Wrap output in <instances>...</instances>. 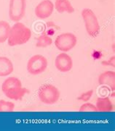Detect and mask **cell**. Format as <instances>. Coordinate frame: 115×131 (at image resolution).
Segmentation results:
<instances>
[{
    "instance_id": "cell-11",
    "label": "cell",
    "mask_w": 115,
    "mask_h": 131,
    "mask_svg": "<svg viewBox=\"0 0 115 131\" xmlns=\"http://www.w3.org/2000/svg\"><path fill=\"white\" fill-rule=\"evenodd\" d=\"M14 66L10 59L6 57H0V77H6L13 73Z\"/></svg>"
},
{
    "instance_id": "cell-17",
    "label": "cell",
    "mask_w": 115,
    "mask_h": 131,
    "mask_svg": "<svg viewBox=\"0 0 115 131\" xmlns=\"http://www.w3.org/2000/svg\"><path fill=\"white\" fill-rule=\"evenodd\" d=\"M79 112H97L96 106L91 103H85L80 106Z\"/></svg>"
},
{
    "instance_id": "cell-9",
    "label": "cell",
    "mask_w": 115,
    "mask_h": 131,
    "mask_svg": "<svg viewBox=\"0 0 115 131\" xmlns=\"http://www.w3.org/2000/svg\"><path fill=\"white\" fill-rule=\"evenodd\" d=\"M55 65L57 70L60 72H69L73 67L72 58L66 52H62L56 57Z\"/></svg>"
},
{
    "instance_id": "cell-6",
    "label": "cell",
    "mask_w": 115,
    "mask_h": 131,
    "mask_svg": "<svg viewBox=\"0 0 115 131\" xmlns=\"http://www.w3.org/2000/svg\"><path fill=\"white\" fill-rule=\"evenodd\" d=\"M77 38L72 33H64L57 36L55 40V46L60 51L67 52L77 45Z\"/></svg>"
},
{
    "instance_id": "cell-13",
    "label": "cell",
    "mask_w": 115,
    "mask_h": 131,
    "mask_svg": "<svg viewBox=\"0 0 115 131\" xmlns=\"http://www.w3.org/2000/svg\"><path fill=\"white\" fill-rule=\"evenodd\" d=\"M54 7L59 13H73L74 12V8L69 0H56Z\"/></svg>"
},
{
    "instance_id": "cell-18",
    "label": "cell",
    "mask_w": 115,
    "mask_h": 131,
    "mask_svg": "<svg viewBox=\"0 0 115 131\" xmlns=\"http://www.w3.org/2000/svg\"><path fill=\"white\" fill-rule=\"evenodd\" d=\"M93 94V90H90V91H87L86 92H84L82 93L78 97V100L79 101H82V102H88L90 99H91L92 96Z\"/></svg>"
},
{
    "instance_id": "cell-15",
    "label": "cell",
    "mask_w": 115,
    "mask_h": 131,
    "mask_svg": "<svg viewBox=\"0 0 115 131\" xmlns=\"http://www.w3.org/2000/svg\"><path fill=\"white\" fill-rule=\"evenodd\" d=\"M52 43V39L47 34H44L39 36L37 39L36 47H47Z\"/></svg>"
},
{
    "instance_id": "cell-5",
    "label": "cell",
    "mask_w": 115,
    "mask_h": 131,
    "mask_svg": "<svg viewBox=\"0 0 115 131\" xmlns=\"http://www.w3.org/2000/svg\"><path fill=\"white\" fill-rule=\"evenodd\" d=\"M47 65V60L44 56L40 54L34 55L28 61L27 70L31 75H37L46 70Z\"/></svg>"
},
{
    "instance_id": "cell-1",
    "label": "cell",
    "mask_w": 115,
    "mask_h": 131,
    "mask_svg": "<svg viewBox=\"0 0 115 131\" xmlns=\"http://www.w3.org/2000/svg\"><path fill=\"white\" fill-rule=\"evenodd\" d=\"M2 91L4 96L10 99L18 101L29 93V91L22 86L20 79L15 77H10L3 82L2 85Z\"/></svg>"
},
{
    "instance_id": "cell-3",
    "label": "cell",
    "mask_w": 115,
    "mask_h": 131,
    "mask_svg": "<svg viewBox=\"0 0 115 131\" xmlns=\"http://www.w3.org/2000/svg\"><path fill=\"white\" fill-rule=\"evenodd\" d=\"M82 16L85 22L87 33L90 37L95 38L100 34V25L98 18L94 12L89 8H85L82 11Z\"/></svg>"
},
{
    "instance_id": "cell-2",
    "label": "cell",
    "mask_w": 115,
    "mask_h": 131,
    "mask_svg": "<svg viewBox=\"0 0 115 131\" xmlns=\"http://www.w3.org/2000/svg\"><path fill=\"white\" fill-rule=\"evenodd\" d=\"M31 37V31L23 23L15 22L10 28L7 43L10 47H15L26 43Z\"/></svg>"
},
{
    "instance_id": "cell-14",
    "label": "cell",
    "mask_w": 115,
    "mask_h": 131,
    "mask_svg": "<svg viewBox=\"0 0 115 131\" xmlns=\"http://www.w3.org/2000/svg\"><path fill=\"white\" fill-rule=\"evenodd\" d=\"M11 27L7 22L1 20L0 21V43H4L7 41L10 35Z\"/></svg>"
},
{
    "instance_id": "cell-4",
    "label": "cell",
    "mask_w": 115,
    "mask_h": 131,
    "mask_svg": "<svg viewBox=\"0 0 115 131\" xmlns=\"http://www.w3.org/2000/svg\"><path fill=\"white\" fill-rule=\"evenodd\" d=\"M39 99L41 102L52 105L59 100L60 93L58 89L52 84H44L39 89Z\"/></svg>"
},
{
    "instance_id": "cell-8",
    "label": "cell",
    "mask_w": 115,
    "mask_h": 131,
    "mask_svg": "<svg viewBox=\"0 0 115 131\" xmlns=\"http://www.w3.org/2000/svg\"><path fill=\"white\" fill-rule=\"evenodd\" d=\"M54 10V4L50 0H43L35 8V15L39 19H46L51 15Z\"/></svg>"
},
{
    "instance_id": "cell-19",
    "label": "cell",
    "mask_w": 115,
    "mask_h": 131,
    "mask_svg": "<svg viewBox=\"0 0 115 131\" xmlns=\"http://www.w3.org/2000/svg\"><path fill=\"white\" fill-rule=\"evenodd\" d=\"M114 57H112L108 61H103L102 62L103 65H108V66H112L114 67Z\"/></svg>"
},
{
    "instance_id": "cell-12",
    "label": "cell",
    "mask_w": 115,
    "mask_h": 131,
    "mask_svg": "<svg viewBox=\"0 0 115 131\" xmlns=\"http://www.w3.org/2000/svg\"><path fill=\"white\" fill-rule=\"evenodd\" d=\"M95 106L99 112H111L114 110V104L109 97L98 98Z\"/></svg>"
},
{
    "instance_id": "cell-7",
    "label": "cell",
    "mask_w": 115,
    "mask_h": 131,
    "mask_svg": "<svg viewBox=\"0 0 115 131\" xmlns=\"http://www.w3.org/2000/svg\"><path fill=\"white\" fill-rule=\"evenodd\" d=\"M26 0H10L9 17L13 22H19L25 15Z\"/></svg>"
},
{
    "instance_id": "cell-16",
    "label": "cell",
    "mask_w": 115,
    "mask_h": 131,
    "mask_svg": "<svg viewBox=\"0 0 115 131\" xmlns=\"http://www.w3.org/2000/svg\"><path fill=\"white\" fill-rule=\"evenodd\" d=\"M15 110V104L4 99L0 100V112H11Z\"/></svg>"
},
{
    "instance_id": "cell-10",
    "label": "cell",
    "mask_w": 115,
    "mask_h": 131,
    "mask_svg": "<svg viewBox=\"0 0 115 131\" xmlns=\"http://www.w3.org/2000/svg\"><path fill=\"white\" fill-rule=\"evenodd\" d=\"M98 83L101 85H108L111 91L115 89V72L114 71H106L98 77Z\"/></svg>"
}]
</instances>
